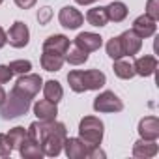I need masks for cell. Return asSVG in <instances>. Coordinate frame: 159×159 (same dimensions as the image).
Here are the masks:
<instances>
[{"label": "cell", "mask_w": 159, "mask_h": 159, "mask_svg": "<svg viewBox=\"0 0 159 159\" xmlns=\"http://www.w3.org/2000/svg\"><path fill=\"white\" fill-rule=\"evenodd\" d=\"M26 131H28V137L32 140L39 142V146L43 150V155H47V157L60 155V152L64 148V140L67 137V129L62 122L38 120V122H32Z\"/></svg>", "instance_id": "1"}, {"label": "cell", "mask_w": 159, "mask_h": 159, "mask_svg": "<svg viewBox=\"0 0 159 159\" xmlns=\"http://www.w3.org/2000/svg\"><path fill=\"white\" fill-rule=\"evenodd\" d=\"M105 83H107V77L99 69H88V71L73 69L67 73V84L75 94H83L88 90H99L105 86Z\"/></svg>", "instance_id": "2"}, {"label": "cell", "mask_w": 159, "mask_h": 159, "mask_svg": "<svg viewBox=\"0 0 159 159\" xmlns=\"http://www.w3.org/2000/svg\"><path fill=\"white\" fill-rule=\"evenodd\" d=\"M105 135V125L98 116H84L79 122V139H81L86 148H96L101 144Z\"/></svg>", "instance_id": "3"}, {"label": "cell", "mask_w": 159, "mask_h": 159, "mask_svg": "<svg viewBox=\"0 0 159 159\" xmlns=\"http://www.w3.org/2000/svg\"><path fill=\"white\" fill-rule=\"evenodd\" d=\"M30 103H32V99H28V98H25V96L17 94L15 90H11V92H10V96L6 94L4 103L0 105V114H2V118H4V120L19 118V116H23V114H26V112H28Z\"/></svg>", "instance_id": "4"}, {"label": "cell", "mask_w": 159, "mask_h": 159, "mask_svg": "<svg viewBox=\"0 0 159 159\" xmlns=\"http://www.w3.org/2000/svg\"><path fill=\"white\" fill-rule=\"evenodd\" d=\"M41 86H43V79L38 73H25L17 79L13 90L28 99H34V96L41 90Z\"/></svg>", "instance_id": "5"}, {"label": "cell", "mask_w": 159, "mask_h": 159, "mask_svg": "<svg viewBox=\"0 0 159 159\" xmlns=\"http://www.w3.org/2000/svg\"><path fill=\"white\" fill-rule=\"evenodd\" d=\"M122 109H124L122 99H120L114 92H111V90L101 92V94L94 99V111H96V112H105V114H109V112H120Z\"/></svg>", "instance_id": "6"}, {"label": "cell", "mask_w": 159, "mask_h": 159, "mask_svg": "<svg viewBox=\"0 0 159 159\" xmlns=\"http://www.w3.org/2000/svg\"><path fill=\"white\" fill-rule=\"evenodd\" d=\"M8 41H10V45L15 47V49L26 47L28 41H30V30H28V26H26L23 21H15V23L11 25L10 32H8Z\"/></svg>", "instance_id": "7"}, {"label": "cell", "mask_w": 159, "mask_h": 159, "mask_svg": "<svg viewBox=\"0 0 159 159\" xmlns=\"http://www.w3.org/2000/svg\"><path fill=\"white\" fill-rule=\"evenodd\" d=\"M58 23L64 26V28H69V30H77L84 23V15L79 11L77 8L73 6H64L58 13Z\"/></svg>", "instance_id": "8"}, {"label": "cell", "mask_w": 159, "mask_h": 159, "mask_svg": "<svg viewBox=\"0 0 159 159\" xmlns=\"http://www.w3.org/2000/svg\"><path fill=\"white\" fill-rule=\"evenodd\" d=\"M101 45H103V38L96 32H81L75 38V47L83 49L86 52H94V51L101 49Z\"/></svg>", "instance_id": "9"}, {"label": "cell", "mask_w": 159, "mask_h": 159, "mask_svg": "<svg viewBox=\"0 0 159 159\" xmlns=\"http://www.w3.org/2000/svg\"><path fill=\"white\" fill-rule=\"evenodd\" d=\"M157 21H153L152 17H148L146 13L144 15H139L135 21H133V32L139 36V38H142V39H146V38H152L153 34H155V30H157V25H155Z\"/></svg>", "instance_id": "10"}, {"label": "cell", "mask_w": 159, "mask_h": 159, "mask_svg": "<svg viewBox=\"0 0 159 159\" xmlns=\"http://www.w3.org/2000/svg\"><path fill=\"white\" fill-rule=\"evenodd\" d=\"M118 38H120V43L124 49V56H135L142 49V38H139L133 30H125Z\"/></svg>", "instance_id": "11"}, {"label": "cell", "mask_w": 159, "mask_h": 159, "mask_svg": "<svg viewBox=\"0 0 159 159\" xmlns=\"http://www.w3.org/2000/svg\"><path fill=\"white\" fill-rule=\"evenodd\" d=\"M140 139H148V140H157L159 139V118L157 116H144L139 122L137 127Z\"/></svg>", "instance_id": "12"}, {"label": "cell", "mask_w": 159, "mask_h": 159, "mask_svg": "<svg viewBox=\"0 0 159 159\" xmlns=\"http://www.w3.org/2000/svg\"><path fill=\"white\" fill-rule=\"evenodd\" d=\"M62 150L66 152V155H67L69 159H84L86 153H88L86 144H84L81 139H75V137H66Z\"/></svg>", "instance_id": "13"}, {"label": "cell", "mask_w": 159, "mask_h": 159, "mask_svg": "<svg viewBox=\"0 0 159 159\" xmlns=\"http://www.w3.org/2000/svg\"><path fill=\"white\" fill-rule=\"evenodd\" d=\"M34 114L38 120H43V122H49V120H56L58 116V107L56 103L49 101V99H39L34 103Z\"/></svg>", "instance_id": "14"}, {"label": "cell", "mask_w": 159, "mask_h": 159, "mask_svg": "<svg viewBox=\"0 0 159 159\" xmlns=\"http://www.w3.org/2000/svg\"><path fill=\"white\" fill-rule=\"evenodd\" d=\"M159 146L155 140H148V139H139L133 144V155L137 159H150L153 155H157Z\"/></svg>", "instance_id": "15"}, {"label": "cell", "mask_w": 159, "mask_h": 159, "mask_svg": "<svg viewBox=\"0 0 159 159\" xmlns=\"http://www.w3.org/2000/svg\"><path fill=\"white\" fill-rule=\"evenodd\" d=\"M133 69H135V75H140V77H152L157 69V58L155 56H140L133 62Z\"/></svg>", "instance_id": "16"}, {"label": "cell", "mask_w": 159, "mask_h": 159, "mask_svg": "<svg viewBox=\"0 0 159 159\" xmlns=\"http://www.w3.org/2000/svg\"><path fill=\"white\" fill-rule=\"evenodd\" d=\"M39 64L45 71L52 73V71H60L62 66H64V54L60 52H54V51H43L41 52V58H39Z\"/></svg>", "instance_id": "17"}, {"label": "cell", "mask_w": 159, "mask_h": 159, "mask_svg": "<svg viewBox=\"0 0 159 159\" xmlns=\"http://www.w3.org/2000/svg\"><path fill=\"white\" fill-rule=\"evenodd\" d=\"M69 49V38L64 36V34H54V36H49L45 41H43V51H54V52H60V54H66V51Z\"/></svg>", "instance_id": "18"}, {"label": "cell", "mask_w": 159, "mask_h": 159, "mask_svg": "<svg viewBox=\"0 0 159 159\" xmlns=\"http://www.w3.org/2000/svg\"><path fill=\"white\" fill-rule=\"evenodd\" d=\"M17 150H19L21 157H25V159H41V157H43V150H41L39 142L32 140L30 137H26L25 142H23Z\"/></svg>", "instance_id": "19"}, {"label": "cell", "mask_w": 159, "mask_h": 159, "mask_svg": "<svg viewBox=\"0 0 159 159\" xmlns=\"http://www.w3.org/2000/svg\"><path fill=\"white\" fill-rule=\"evenodd\" d=\"M105 11H107L109 21H112V23H122V21H125V17H127V13H129L127 6H125L124 2H120V0L111 2L109 6H105Z\"/></svg>", "instance_id": "20"}, {"label": "cell", "mask_w": 159, "mask_h": 159, "mask_svg": "<svg viewBox=\"0 0 159 159\" xmlns=\"http://www.w3.org/2000/svg\"><path fill=\"white\" fill-rule=\"evenodd\" d=\"M43 96H45V99H49V101H52V103H56L58 105V101H62V98H64V88H62V84L58 83V81H47V83H43Z\"/></svg>", "instance_id": "21"}, {"label": "cell", "mask_w": 159, "mask_h": 159, "mask_svg": "<svg viewBox=\"0 0 159 159\" xmlns=\"http://www.w3.org/2000/svg\"><path fill=\"white\" fill-rule=\"evenodd\" d=\"M86 21H88V25L98 26V28L105 26V25L109 23V17H107L105 8H103V6H98V8L88 10V11H86Z\"/></svg>", "instance_id": "22"}, {"label": "cell", "mask_w": 159, "mask_h": 159, "mask_svg": "<svg viewBox=\"0 0 159 159\" xmlns=\"http://www.w3.org/2000/svg\"><path fill=\"white\" fill-rule=\"evenodd\" d=\"M112 69H114V75H116L118 79H124V81H129V79H133V77H135L133 64H131V62H127V60H122V58L114 60Z\"/></svg>", "instance_id": "23"}, {"label": "cell", "mask_w": 159, "mask_h": 159, "mask_svg": "<svg viewBox=\"0 0 159 159\" xmlns=\"http://www.w3.org/2000/svg\"><path fill=\"white\" fill-rule=\"evenodd\" d=\"M88 60V52L83 51V49H79V47H69L64 54V62L71 64V66H81Z\"/></svg>", "instance_id": "24"}, {"label": "cell", "mask_w": 159, "mask_h": 159, "mask_svg": "<svg viewBox=\"0 0 159 159\" xmlns=\"http://www.w3.org/2000/svg\"><path fill=\"white\" fill-rule=\"evenodd\" d=\"M28 137V131L25 129V127H21V125H17V127H13V129H10V133H8V139H10V142H11V146L13 148H19L23 142H25V139Z\"/></svg>", "instance_id": "25"}, {"label": "cell", "mask_w": 159, "mask_h": 159, "mask_svg": "<svg viewBox=\"0 0 159 159\" xmlns=\"http://www.w3.org/2000/svg\"><path fill=\"white\" fill-rule=\"evenodd\" d=\"M107 54L112 58V60H118V58H124V49H122V43H120V38H111L107 41Z\"/></svg>", "instance_id": "26"}, {"label": "cell", "mask_w": 159, "mask_h": 159, "mask_svg": "<svg viewBox=\"0 0 159 159\" xmlns=\"http://www.w3.org/2000/svg\"><path fill=\"white\" fill-rule=\"evenodd\" d=\"M8 67L11 69L13 75H25V73H30L32 62L30 60H13V62H10Z\"/></svg>", "instance_id": "27"}, {"label": "cell", "mask_w": 159, "mask_h": 159, "mask_svg": "<svg viewBox=\"0 0 159 159\" xmlns=\"http://www.w3.org/2000/svg\"><path fill=\"white\" fill-rule=\"evenodd\" d=\"M11 152H13V146L8 139V135L0 133V157H8V155H11Z\"/></svg>", "instance_id": "28"}, {"label": "cell", "mask_w": 159, "mask_h": 159, "mask_svg": "<svg viewBox=\"0 0 159 159\" xmlns=\"http://www.w3.org/2000/svg\"><path fill=\"white\" fill-rule=\"evenodd\" d=\"M148 17H152L153 21L159 19V0H148L146 2V11H144Z\"/></svg>", "instance_id": "29"}, {"label": "cell", "mask_w": 159, "mask_h": 159, "mask_svg": "<svg viewBox=\"0 0 159 159\" xmlns=\"http://www.w3.org/2000/svg\"><path fill=\"white\" fill-rule=\"evenodd\" d=\"M11 77H13L11 69H10L8 66H4V64H0V84L10 83V81H11Z\"/></svg>", "instance_id": "30"}, {"label": "cell", "mask_w": 159, "mask_h": 159, "mask_svg": "<svg viewBox=\"0 0 159 159\" xmlns=\"http://www.w3.org/2000/svg\"><path fill=\"white\" fill-rule=\"evenodd\" d=\"M51 15H52V11H51V8H49V6L41 8V10L38 11V21H39V25H47V23H49V19H51Z\"/></svg>", "instance_id": "31"}, {"label": "cell", "mask_w": 159, "mask_h": 159, "mask_svg": "<svg viewBox=\"0 0 159 159\" xmlns=\"http://www.w3.org/2000/svg\"><path fill=\"white\" fill-rule=\"evenodd\" d=\"M13 2H15L21 10H30V8H34V6H36L38 0H13Z\"/></svg>", "instance_id": "32"}, {"label": "cell", "mask_w": 159, "mask_h": 159, "mask_svg": "<svg viewBox=\"0 0 159 159\" xmlns=\"http://www.w3.org/2000/svg\"><path fill=\"white\" fill-rule=\"evenodd\" d=\"M6 43H8V34H6V30L2 26H0V49H2Z\"/></svg>", "instance_id": "33"}, {"label": "cell", "mask_w": 159, "mask_h": 159, "mask_svg": "<svg viewBox=\"0 0 159 159\" xmlns=\"http://www.w3.org/2000/svg\"><path fill=\"white\" fill-rule=\"evenodd\" d=\"M75 2H77L79 6H90V4L96 2V0H75Z\"/></svg>", "instance_id": "34"}, {"label": "cell", "mask_w": 159, "mask_h": 159, "mask_svg": "<svg viewBox=\"0 0 159 159\" xmlns=\"http://www.w3.org/2000/svg\"><path fill=\"white\" fill-rule=\"evenodd\" d=\"M4 99H6V92H4V88H2V84H0V105L4 103Z\"/></svg>", "instance_id": "35"}, {"label": "cell", "mask_w": 159, "mask_h": 159, "mask_svg": "<svg viewBox=\"0 0 159 159\" xmlns=\"http://www.w3.org/2000/svg\"><path fill=\"white\" fill-rule=\"evenodd\" d=\"M2 2H4V0H0V4H2Z\"/></svg>", "instance_id": "36"}]
</instances>
